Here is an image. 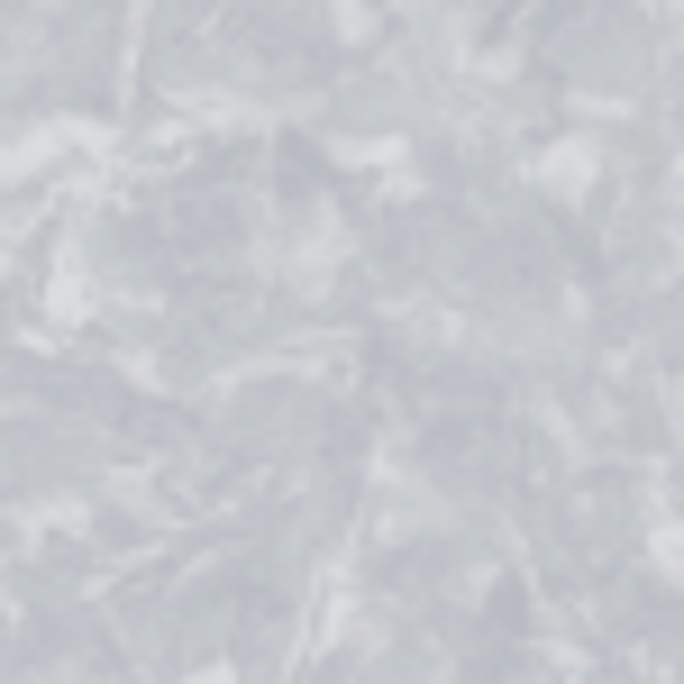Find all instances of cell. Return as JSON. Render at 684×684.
<instances>
[{
	"mask_svg": "<svg viewBox=\"0 0 684 684\" xmlns=\"http://www.w3.org/2000/svg\"><path fill=\"white\" fill-rule=\"evenodd\" d=\"M284 165H292V173H284L292 192H311V183H320V156H311V146H301V137H284Z\"/></svg>",
	"mask_w": 684,
	"mask_h": 684,
	"instance_id": "1",
	"label": "cell"
}]
</instances>
